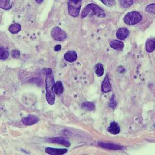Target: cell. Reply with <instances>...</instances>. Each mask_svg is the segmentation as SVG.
Wrapping results in <instances>:
<instances>
[{
  "label": "cell",
  "mask_w": 155,
  "mask_h": 155,
  "mask_svg": "<svg viewBox=\"0 0 155 155\" xmlns=\"http://www.w3.org/2000/svg\"><path fill=\"white\" fill-rule=\"evenodd\" d=\"M68 150L66 148L58 149V148L47 147L45 149L46 153L49 155H64L67 153Z\"/></svg>",
  "instance_id": "obj_8"
},
{
  "label": "cell",
  "mask_w": 155,
  "mask_h": 155,
  "mask_svg": "<svg viewBox=\"0 0 155 155\" xmlns=\"http://www.w3.org/2000/svg\"><path fill=\"white\" fill-rule=\"evenodd\" d=\"M62 49V46L60 44L57 45L55 46L54 50L55 51H60V50Z\"/></svg>",
  "instance_id": "obj_27"
},
{
  "label": "cell",
  "mask_w": 155,
  "mask_h": 155,
  "mask_svg": "<svg viewBox=\"0 0 155 155\" xmlns=\"http://www.w3.org/2000/svg\"><path fill=\"white\" fill-rule=\"evenodd\" d=\"M91 12L98 17L104 18L106 17L105 12L101 8L95 4L91 3L87 5L82 10L81 13V17L82 18H85Z\"/></svg>",
  "instance_id": "obj_2"
},
{
  "label": "cell",
  "mask_w": 155,
  "mask_h": 155,
  "mask_svg": "<svg viewBox=\"0 0 155 155\" xmlns=\"http://www.w3.org/2000/svg\"><path fill=\"white\" fill-rule=\"evenodd\" d=\"M44 1L43 0H41V1H38V0H36V2H37V3H41V2H43Z\"/></svg>",
  "instance_id": "obj_28"
},
{
  "label": "cell",
  "mask_w": 155,
  "mask_h": 155,
  "mask_svg": "<svg viewBox=\"0 0 155 155\" xmlns=\"http://www.w3.org/2000/svg\"><path fill=\"white\" fill-rule=\"evenodd\" d=\"M46 141L49 143H55V144L62 145L67 147H69V146H71V143L69 142V141L63 137H59L48 138L46 140Z\"/></svg>",
  "instance_id": "obj_6"
},
{
  "label": "cell",
  "mask_w": 155,
  "mask_h": 155,
  "mask_svg": "<svg viewBox=\"0 0 155 155\" xmlns=\"http://www.w3.org/2000/svg\"><path fill=\"white\" fill-rule=\"evenodd\" d=\"M101 90L104 93H107L111 91V84L107 75H106V77L102 82Z\"/></svg>",
  "instance_id": "obj_12"
},
{
  "label": "cell",
  "mask_w": 155,
  "mask_h": 155,
  "mask_svg": "<svg viewBox=\"0 0 155 155\" xmlns=\"http://www.w3.org/2000/svg\"><path fill=\"white\" fill-rule=\"evenodd\" d=\"M110 46L113 49L120 51L123 49L125 45L122 41L117 40H112L110 41Z\"/></svg>",
  "instance_id": "obj_13"
},
{
  "label": "cell",
  "mask_w": 155,
  "mask_h": 155,
  "mask_svg": "<svg viewBox=\"0 0 155 155\" xmlns=\"http://www.w3.org/2000/svg\"><path fill=\"white\" fill-rule=\"evenodd\" d=\"M8 30L12 33L17 34L21 31V25L19 23H14L9 26Z\"/></svg>",
  "instance_id": "obj_18"
},
{
  "label": "cell",
  "mask_w": 155,
  "mask_h": 155,
  "mask_svg": "<svg viewBox=\"0 0 155 155\" xmlns=\"http://www.w3.org/2000/svg\"><path fill=\"white\" fill-rule=\"evenodd\" d=\"M39 118L38 117L34 115H28V116L25 117L22 120V122L25 125L31 126L39 122Z\"/></svg>",
  "instance_id": "obj_7"
},
{
  "label": "cell",
  "mask_w": 155,
  "mask_h": 155,
  "mask_svg": "<svg viewBox=\"0 0 155 155\" xmlns=\"http://www.w3.org/2000/svg\"><path fill=\"white\" fill-rule=\"evenodd\" d=\"M54 79L51 68H48L46 72V100L50 105L54 104L55 95L54 91Z\"/></svg>",
  "instance_id": "obj_1"
},
{
  "label": "cell",
  "mask_w": 155,
  "mask_h": 155,
  "mask_svg": "<svg viewBox=\"0 0 155 155\" xmlns=\"http://www.w3.org/2000/svg\"><path fill=\"white\" fill-rule=\"evenodd\" d=\"M81 107L83 109L86 110L87 111H92L95 108V105L93 102L86 101L84 102L81 104Z\"/></svg>",
  "instance_id": "obj_17"
},
{
  "label": "cell",
  "mask_w": 155,
  "mask_h": 155,
  "mask_svg": "<svg viewBox=\"0 0 155 155\" xmlns=\"http://www.w3.org/2000/svg\"><path fill=\"white\" fill-rule=\"evenodd\" d=\"M133 1L131 0H123V1H120V5L124 8H127L130 7L133 4Z\"/></svg>",
  "instance_id": "obj_22"
},
{
  "label": "cell",
  "mask_w": 155,
  "mask_h": 155,
  "mask_svg": "<svg viewBox=\"0 0 155 155\" xmlns=\"http://www.w3.org/2000/svg\"><path fill=\"white\" fill-rule=\"evenodd\" d=\"M12 57L14 58H18L20 57V52L19 50H13L12 51V53H11Z\"/></svg>",
  "instance_id": "obj_26"
},
{
  "label": "cell",
  "mask_w": 155,
  "mask_h": 155,
  "mask_svg": "<svg viewBox=\"0 0 155 155\" xmlns=\"http://www.w3.org/2000/svg\"><path fill=\"white\" fill-rule=\"evenodd\" d=\"M51 35L53 38L58 41H62L67 38V34L59 27H55L51 31Z\"/></svg>",
  "instance_id": "obj_5"
},
{
  "label": "cell",
  "mask_w": 155,
  "mask_h": 155,
  "mask_svg": "<svg viewBox=\"0 0 155 155\" xmlns=\"http://www.w3.org/2000/svg\"><path fill=\"white\" fill-rule=\"evenodd\" d=\"M98 145L102 148H107L109 150H122V148H123V146L120 145L105 142H99Z\"/></svg>",
  "instance_id": "obj_9"
},
{
  "label": "cell",
  "mask_w": 155,
  "mask_h": 155,
  "mask_svg": "<svg viewBox=\"0 0 155 155\" xmlns=\"http://www.w3.org/2000/svg\"><path fill=\"white\" fill-rule=\"evenodd\" d=\"M129 34V31L127 28H120L116 32V36L120 40H124L128 36Z\"/></svg>",
  "instance_id": "obj_10"
},
{
  "label": "cell",
  "mask_w": 155,
  "mask_h": 155,
  "mask_svg": "<svg viewBox=\"0 0 155 155\" xmlns=\"http://www.w3.org/2000/svg\"><path fill=\"white\" fill-rule=\"evenodd\" d=\"M146 11L147 12L150 13H153L154 14L155 12V4H151L148 5L146 7Z\"/></svg>",
  "instance_id": "obj_25"
},
{
  "label": "cell",
  "mask_w": 155,
  "mask_h": 155,
  "mask_svg": "<svg viewBox=\"0 0 155 155\" xmlns=\"http://www.w3.org/2000/svg\"><path fill=\"white\" fill-rule=\"evenodd\" d=\"M82 5L81 0L69 1L68 3V11L69 14L72 17H77L79 15Z\"/></svg>",
  "instance_id": "obj_4"
},
{
  "label": "cell",
  "mask_w": 155,
  "mask_h": 155,
  "mask_svg": "<svg viewBox=\"0 0 155 155\" xmlns=\"http://www.w3.org/2000/svg\"><path fill=\"white\" fill-rule=\"evenodd\" d=\"M107 131L111 134L116 135L120 133V127L118 124L116 122H112L109 127L107 128Z\"/></svg>",
  "instance_id": "obj_14"
},
{
  "label": "cell",
  "mask_w": 155,
  "mask_h": 155,
  "mask_svg": "<svg viewBox=\"0 0 155 155\" xmlns=\"http://www.w3.org/2000/svg\"><path fill=\"white\" fill-rule=\"evenodd\" d=\"M146 51L148 53H151L155 49V41L153 39H148L146 42Z\"/></svg>",
  "instance_id": "obj_15"
},
{
  "label": "cell",
  "mask_w": 155,
  "mask_h": 155,
  "mask_svg": "<svg viewBox=\"0 0 155 155\" xmlns=\"http://www.w3.org/2000/svg\"><path fill=\"white\" fill-rule=\"evenodd\" d=\"M101 2L108 7H112L115 5V1L114 0H102Z\"/></svg>",
  "instance_id": "obj_24"
},
{
  "label": "cell",
  "mask_w": 155,
  "mask_h": 155,
  "mask_svg": "<svg viewBox=\"0 0 155 155\" xmlns=\"http://www.w3.org/2000/svg\"><path fill=\"white\" fill-rule=\"evenodd\" d=\"M96 74L98 77H101L104 74V69L102 64L98 63L96 65L95 68Z\"/></svg>",
  "instance_id": "obj_20"
},
{
  "label": "cell",
  "mask_w": 155,
  "mask_h": 155,
  "mask_svg": "<svg viewBox=\"0 0 155 155\" xmlns=\"http://www.w3.org/2000/svg\"><path fill=\"white\" fill-rule=\"evenodd\" d=\"M116 105H117V102H116V99H115V96L113 94V95L111 97V98L110 99L109 102V106L110 107L114 108V107H116Z\"/></svg>",
  "instance_id": "obj_23"
},
{
  "label": "cell",
  "mask_w": 155,
  "mask_h": 155,
  "mask_svg": "<svg viewBox=\"0 0 155 155\" xmlns=\"http://www.w3.org/2000/svg\"><path fill=\"white\" fill-rule=\"evenodd\" d=\"M9 53L8 50L3 47L0 48V59L2 60H6L9 57Z\"/></svg>",
  "instance_id": "obj_21"
},
{
  "label": "cell",
  "mask_w": 155,
  "mask_h": 155,
  "mask_svg": "<svg viewBox=\"0 0 155 155\" xmlns=\"http://www.w3.org/2000/svg\"><path fill=\"white\" fill-rule=\"evenodd\" d=\"M12 4L9 0H1L0 1V7L2 9L5 10H9L12 8Z\"/></svg>",
  "instance_id": "obj_19"
},
{
  "label": "cell",
  "mask_w": 155,
  "mask_h": 155,
  "mask_svg": "<svg viewBox=\"0 0 155 155\" xmlns=\"http://www.w3.org/2000/svg\"><path fill=\"white\" fill-rule=\"evenodd\" d=\"M142 20V16L140 12L132 11L127 13L124 18V22L128 25H134Z\"/></svg>",
  "instance_id": "obj_3"
},
{
  "label": "cell",
  "mask_w": 155,
  "mask_h": 155,
  "mask_svg": "<svg viewBox=\"0 0 155 155\" xmlns=\"http://www.w3.org/2000/svg\"><path fill=\"white\" fill-rule=\"evenodd\" d=\"M78 58L77 53L74 50L67 51L64 55V58L67 62L72 63L76 61Z\"/></svg>",
  "instance_id": "obj_11"
},
{
  "label": "cell",
  "mask_w": 155,
  "mask_h": 155,
  "mask_svg": "<svg viewBox=\"0 0 155 155\" xmlns=\"http://www.w3.org/2000/svg\"><path fill=\"white\" fill-rule=\"evenodd\" d=\"M54 91L58 95H62L64 91L63 85L62 82L57 81L54 85Z\"/></svg>",
  "instance_id": "obj_16"
}]
</instances>
